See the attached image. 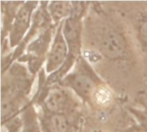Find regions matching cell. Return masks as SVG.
I'll use <instances>...</instances> for the list:
<instances>
[{"label":"cell","instance_id":"obj_1","mask_svg":"<svg viewBox=\"0 0 147 132\" xmlns=\"http://www.w3.org/2000/svg\"><path fill=\"white\" fill-rule=\"evenodd\" d=\"M37 4V2H26L18 9L9 32V43L11 46L18 45L26 34L31 23L33 12Z\"/></svg>","mask_w":147,"mask_h":132},{"label":"cell","instance_id":"obj_2","mask_svg":"<svg viewBox=\"0 0 147 132\" xmlns=\"http://www.w3.org/2000/svg\"><path fill=\"white\" fill-rule=\"evenodd\" d=\"M69 57V46L62 33V27L57 29L56 35L51 45L50 50L47 54L46 63V70L51 74L58 70L64 64H65Z\"/></svg>","mask_w":147,"mask_h":132},{"label":"cell","instance_id":"obj_3","mask_svg":"<svg viewBox=\"0 0 147 132\" xmlns=\"http://www.w3.org/2000/svg\"><path fill=\"white\" fill-rule=\"evenodd\" d=\"M99 50L103 56L115 59L124 57L127 47L122 35L114 30H108L100 38Z\"/></svg>","mask_w":147,"mask_h":132},{"label":"cell","instance_id":"obj_4","mask_svg":"<svg viewBox=\"0 0 147 132\" xmlns=\"http://www.w3.org/2000/svg\"><path fill=\"white\" fill-rule=\"evenodd\" d=\"M62 33L67 42L71 53H77L79 50L81 37V21L78 15H71L61 24Z\"/></svg>","mask_w":147,"mask_h":132},{"label":"cell","instance_id":"obj_5","mask_svg":"<svg viewBox=\"0 0 147 132\" xmlns=\"http://www.w3.org/2000/svg\"><path fill=\"white\" fill-rule=\"evenodd\" d=\"M69 85L82 98L89 99L94 93L96 84L89 75L78 73L69 78Z\"/></svg>","mask_w":147,"mask_h":132},{"label":"cell","instance_id":"obj_6","mask_svg":"<svg viewBox=\"0 0 147 132\" xmlns=\"http://www.w3.org/2000/svg\"><path fill=\"white\" fill-rule=\"evenodd\" d=\"M48 12L54 22L65 20L71 15L73 11V4L66 1H53L48 6Z\"/></svg>","mask_w":147,"mask_h":132},{"label":"cell","instance_id":"obj_7","mask_svg":"<svg viewBox=\"0 0 147 132\" xmlns=\"http://www.w3.org/2000/svg\"><path fill=\"white\" fill-rule=\"evenodd\" d=\"M66 96L61 90L55 89L49 93L45 100L46 108L52 113H60L66 106Z\"/></svg>","mask_w":147,"mask_h":132},{"label":"cell","instance_id":"obj_8","mask_svg":"<svg viewBox=\"0 0 147 132\" xmlns=\"http://www.w3.org/2000/svg\"><path fill=\"white\" fill-rule=\"evenodd\" d=\"M46 126L49 132H67L69 123L61 113H52L46 120Z\"/></svg>","mask_w":147,"mask_h":132},{"label":"cell","instance_id":"obj_9","mask_svg":"<svg viewBox=\"0 0 147 132\" xmlns=\"http://www.w3.org/2000/svg\"><path fill=\"white\" fill-rule=\"evenodd\" d=\"M139 35L141 42L147 47V20H146L140 26L139 30Z\"/></svg>","mask_w":147,"mask_h":132}]
</instances>
